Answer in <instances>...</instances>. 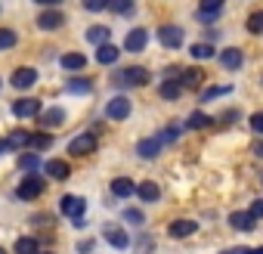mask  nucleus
I'll use <instances>...</instances> for the list:
<instances>
[{
	"mask_svg": "<svg viewBox=\"0 0 263 254\" xmlns=\"http://www.w3.org/2000/svg\"><path fill=\"white\" fill-rule=\"evenodd\" d=\"M245 28H248L251 34H263V10L251 13V16H248V22H245Z\"/></svg>",
	"mask_w": 263,
	"mask_h": 254,
	"instance_id": "34",
	"label": "nucleus"
},
{
	"mask_svg": "<svg viewBox=\"0 0 263 254\" xmlns=\"http://www.w3.org/2000/svg\"><path fill=\"white\" fill-rule=\"evenodd\" d=\"M13 115H16V118H37V115H41V99H34V96L16 99V102H13Z\"/></svg>",
	"mask_w": 263,
	"mask_h": 254,
	"instance_id": "8",
	"label": "nucleus"
},
{
	"mask_svg": "<svg viewBox=\"0 0 263 254\" xmlns=\"http://www.w3.org/2000/svg\"><path fill=\"white\" fill-rule=\"evenodd\" d=\"M13 146H10V140H0V155H4V152H10Z\"/></svg>",
	"mask_w": 263,
	"mask_h": 254,
	"instance_id": "45",
	"label": "nucleus"
},
{
	"mask_svg": "<svg viewBox=\"0 0 263 254\" xmlns=\"http://www.w3.org/2000/svg\"><path fill=\"white\" fill-rule=\"evenodd\" d=\"M251 152H254V155H257V158H263V140H257V143H254V146H251Z\"/></svg>",
	"mask_w": 263,
	"mask_h": 254,
	"instance_id": "43",
	"label": "nucleus"
},
{
	"mask_svg": "<svg viewBox=\"0 0 263 254\" xmlns=\"http://www.w3.org/2000/svg\"><path fill=\"white\" fill-rule=\"evenodd\" d=\"M102 239H105L108 245H115V248H127V245H130V235H127L121 226H111V223L102 226Z\"/></svg>",
	"mask_w": 263,
	"mask_h": 254,
	"instance_id": "15",
	"label": "nucleus"
},
{
	"mask_svg": "<svg viewBox=\"0 0 263 254\" xmlns=\"http://www.w3.org/2000/svg\"><path fill=\"white\" fill-rule=\"evenodd\" d=\"M111 84L115 87H146L149 84V68H143V65H127V68H121V71H115L111 75Z\"/></svg>",
	"mask_w": 263,
	"mask_h": 254,
	"instance_id": "1",
	"label": "nucleus"
},
{
	"mask_svg": "<svg viewBox=\"0 0 263 254\" xmlns=\"http://www.w3.org/2000/svg\"><path fill=\"white\" fill-rule=\"evenodd\" d=\"M134 192H137V183L130 180V177H115L111 180V195L115 198H130Z\"/></svg>",
	"mask_w": 263,
	"mask_h": 254,
	"instance_id": "16",
	"label": "nucleus"
},
{
	"mask_svg": "<svg viewBox=\"0 0 263 254\" xmlns=\"http://www.w3.org/2000/svg\"><path fill=\"white\" fill-rule=\"evenodd\" d=\"M241 62H245V56H241V50H238V47H226V50L220 53V65H223V68H229V71L241 68Z\"/></svg>",
	"mask_w": 263,
	"mask_h": 254,
	"instance_id": "17",
	"label": "nucleus"
},
{
	"mask_svg": "<svg viewBox=\"0 0 263 254\" xmlns=\"http://www.w3.org/2000/svg\"><path fill=\"white\" fill-rule=\"evenodd\" d=\"M229 93H232L229 84H217V87H208V90L201 93V102H211V99H217V96H229Z\"/></svg>",
	"mask_w": 263,
	"mask_h": 254,
	"instance_id": "31",
	"label": "nucleus"
},
{
	"mask_svg": "<svg viewBox=\"0 0 263 254\" xmlns=\"http://www.w3.org/2000/svg\"><path fill=\"white\" fill-rule=\"evenodd\" d=\"M59 62H62V68H68V71H81V68L87 65V59H84L81 53H65Z\"/></svg>",
	"mask_w": 263,
	"mask_h": 254,
	"instance_id": "27",
	"label": "nucleus"
},
{
	"mask_svg": "<svg viewBox=\"0 0 263 254\" xmlns=\"http://www.w3.org/2000/svg\"><path fill=\"white\" fill-rule=\"evenodd\" d=\"M248 127H251L254 134H260V137H263V112H254V115L248 118Z\"/></svg>",
	"mask_w": 263,
	"mask_h": 254,
	"instance_id": "39",
	"label": "nucleus"
},
{
	"mask_svg": "<svg viewBox=\"0 0 263 254\" xmlns=\"http://www.w3.org/2000/svg\"><path fill=\"white\" fill-rule=\"evenodd\" d=\"M118 56H121V50H118L115 44H102V47H96V62H99V65H115Z\"/></svg>",
	"mask_w": 263,
	"mask_h": 254,
	"instance_id": "19",
	"label": "nucleus"
},
{
	"mask_svg": "<svg viewBox=\"0 0 263 254\" xmlns=\"http://www.w3.org/2000/svg\"><path fill=\"white\" fill-rule=\"evenodd\" d=\"M223 7H226V0H198V19L201 22H214L220 13H223Z\"/></svg>",
	"mask_w": 263,
	"mask_h": 254,
	"instance_id": "10",
	"label": "nucleus"
},
{
	"mask_svg": "<svg viewBox=\"0 0 263 254\" xmlns=\"http://www.w3.org/2000/svg\"><path fill=\"white\" fill-rule=\"evenodd\" d=\"M137 195H140V202H143V205H152V202H158V198H161V189H158V183L146 180V183H140V186H137Z\"/></svg>",
	"mask_w": 263,
	"mask_h": 254,
	"instance_id": "18",
	"label": "nucleus"
},
{
	"mask_svg": "<svg viewBox=\"0 0 263 254\" xmlns=\"http://www.w3.org/2000/svg\"><path fill=\"white\" fill-rule=\"evenodd\" d=\"M19 44V34L13 28H0V50H13Z\"/></svg>",
	"mask_w": 263,
	"mask_h": 254,
	"instance_id": "33",
	"label": "nucleus"
},
{
	"mask_svg": "<svg viewBox=\"0 0 263 254\" xmlns=\"http://www.w3.org/2000/svg\"><path fill=\"white\" fill-rule=\"evenodd\" d=\"M108 10L118 13V16H130L137 7H134V0H108Z\"/></svg>",
	"mask_w": 263,
	"mask_h": 254,
	"instance_id": "30",
	"label": "nucleus"
},
{
	"mask_svg": "<svg viewBox=\"0 0 263 254\" xmlns=\"http://www.w3.org/2000/svg\"><path fill=\"white\" fill-rule=\"evenodd\" d=\"M50 146H53V134H50V131L31 134V146H28V149H37V152H41V149H50Z\"/></svg>",
	"mask_w": 263,
	"mask_h": 254,
	"instance_id": "32",
	"label": "nucleus"
},
{
	"mask_svg": "<svg viewBox=\"0 0 263 254\" xmlns=\"http://www.w3.org/2000/svg\"><path fill=\"white\" fill-rule=\"evenodd\" d=\"M37 248H41V245H37V239H34V235H22V239L16 242V248H13V251H16V254H37Z\"/></svg>",
	"mask_w": 263,
	"mask_h": 254,
	"instance_id": "29",
	"label": "nucleus"
},
{
	"mask_svg": "<svg viewBox=\"0 0 263 254\" xmlns=\"http://www.w3.org/2000/svg\"><path fill=\"white\" fill-rule=\"evenodd\" d=\"M161 146H164V143H161L158 137H149V140H140V146H137V152H140L143 158H155V155L161 152Z\"/></svg>",
	"mask_w": 263,
	"mask_h": 254,
	"instance_id": "24",
	"label": "nucleus"
},
{
	"mask_svg": "<svg viewBox=\"0 0 263 254\" xmlns=\"http://www.w3.org/2000/svg\"><path fill=\"white\" fill-rule=\"evenodd\" d=\"M19 168H22V171H34V168H37V155H34V152H22V155H19Z\"/></svg>",
	"mask_w": 263,
	"mask_h": 254,
	"instance_id": "37",
	"label": "nucleus"
},
{
	"mask_svg": "<svg viewBox=\"0 0 263 254\" xmlns=\"http://www.w3.org/2000/svg\"><path fill=\"white\" fill-rule=\"evenodd\" d=\"M62 25H65V13L56 10V7H50V10H44V13L37 16V28H41V31H59Z\"/></svg>",
	"mask_w": 263,
	"mask_h": 254,
	"instance_id": "5",
	"label": "nucleus"
},
{
	"mask_svg": "<svg viewBox=\"0 0 263 254\" xmlns=\"http://www.w3.org/2000/svg\"><path fill=\"white\" fill-rule=\"evenodd\" d=\"M235 121H238V112H235V108H229V112L220 118V124H235Z\"/></svg>",
	"mask_w": 263,
	"mask_h": 254,
	"instance_id": "41",
	"label": "nucleus"
},
{
	"mask_svg": "<svg viewBox=\"0 0 263 254\" xmlns=\"http://www.w3.org/2000/svg\"><path fill=\"white\" fill-rule=\"evenodd\" d=\"M90 152H96V134L93 131H87V134H78L71 143H68V155H90Z\"/></svg>",
	"mask_w": 263,
	"mask_h": 254,
	"instance_id": "4",
	"label": "nucleus"
},
{
	"mask_svg": "<svg viewBox=\"0 0 263 254\" xmlns=\"http://www.w3.org/2000/svg\"><path fill=\"white\" fill-rule=\"evenodd\" d=\"M155 137H158L161 143H177V137H180V124H167L164 131H158Z\"/></svg>",
	"mask_w": 263,
	"mask_h": 254,
	"instance_id": "36",
	"label": "nucleus"
},
{
	"mask_svg": "<svg viewBox=\"0 0 263 254\" xmlns=\"http://www.w3.org/2000/svg\"><path fill=\"white\" fill-rule=\"evenodd\" d=\"M65 121V112L59 108V105H53V108H47L44 115H41V127H47V131H50V127H59Z\"/></svg>",
	"mask_w": 263,
	"mask_h": 254,
	"instance_id": "21",
	"label": "nucleus"
},
{
	"mask_svg": "<svg viewBox=\"0 0 263 254\" xmlns=\"http://www.w3.org/2000/svg\"><path fill=\"white\" fill-rule=\"evenodd\" d=\"M149 44V28H130L124 38V50L127 53H143Z\"/></svg>",
	"mask_w": 263,
	"mask_h": 254,
	"instance_id": "6",
	"label": "nucleus"
},
{
	"mask_svg": "<svg viewBox=\"0 0 263 254\" xmlns=\"http://www.w3.org/2000/svg\"><path fill=\"white\" fill-rule=\"evenodd\" d=\"M59 211H62L65 217L78 220V217H84V211H87V202H84L81 195H62V202H59Z\"/></svg>",
	"mask_w": 263,
	"mask_h": 254,
	"instance_id": "9",
	"label": "nucleus"
},
{
	"mask_svg": "<svg viewBox=\"0 0 263 254\" xmlns=\"http://www.w3.org/2000/svg\"><path fill=\"white\" fill-rule=\"evenodd\" d=\"M251 214H254L257 220H263V198H257V202L251 205Z\"/></svg>",
	"mask_w": 263,
	"mask_h": 254,
	"instance_id": "42",
	"label": "nucleus"
},
{
	"mask_svg": "<svg viewBox=\"0 0 263 254\" xmlns=\"http://www.w3.org/2000/svg\"><path fill=\"white\" fill-rule=\"evenodd\" d=\"M192 232H198V223L195 220H171L167 223V235L171 239H186V235H192Z\"/></svg>",
	"mask_w": 263,
	"mask_h": 254,
	"instance_id": "13",
	"label": "nucleus"
},
{
	"mask_svg": "<svg viewBox=\"0 0 263 254\" xmlns=\"http://www.w3.org/2000/svg\"><path fill=\"white\" fill-rule=\"evenodd\" d=\"M44 174L62 183V180L71 177V168H68V161H62V158H50V161H44Z\"/></svg>",
	"mask_w": 263,
	"mask_h": 254,
	"instance_id": "11",
	"label": "nucleus"
},
{
	"mask_svg": "<svg viewBox=\"0 0 263 254\" xmlns=\"http://www.w3.org/2000/svg\"><path fill=\"white\" fill-rule=\"evenodd\" d=\"M180 75H183V78H180V84H183V87H192V90H198V87L204 84V78H208L201 68H183Z\"/></svg>",
	"mask_w": 263,
	"mask_h": 254,
	"instance_id": "20",
	"label": "nucleus"
},
{
	"mask_svg": "<svg viewBox=\"0 0 263 254\" xmlns=\"http://www.w3.org/2000/svg\"><path fill=\"white\" fill-rule=\"evenodd\" d=\"M0 254H7V251H4V248H0Z\"/></svg>",
	"mask_w": 263,
	"mask_h": 254,
	"instance_id": "46",
	"label": "nucleus"
},
{
	"mask_svg": "<svg viewBox=\"0 0 263 254\" xmlns=\"http://www.w3.org/2000/svg\"><path fill=\"white\" fill-rule=\"evenodd\" d=\"M130 112H134V102L127 96H111L105 102V118H111V121H124V118H130Z\"/></svg>",
	"mask_w": 263,
	"mask_h": 254,
	"instance_id": "3",
	"label": "nucleus"
},
{
	"mask_svg": "<svg viewBox=\"0 0 263 254\" xmlns=\"http://www.w3.org/2000/svg\"><path fill=\"white\" fill-rule=\"evenodd\" d=\"M34 4H41L44 10H50V7H56V4H62V0H34Z\"/></svg>",
	"mask_w": 263,
	"mask_h": 254,
	"instance_id": "44",
	"label": "nucleus"
},
{
	"mask_svg": "<svg viewBox=\"0 0 263 254\" xmlns=\"http://www.w3.org/2000/svg\"><path fill=\"white\" fill-rule=\"evenodd\" d=\"M10 81H13V87H16V90H28V87H34V84H37V71L25 65V68H16Z\"/></svg>",
	"mask_w": 263,
	"mask_h": 254,
	"instance_id": "14",
	"label": "nucleus"
},
{
	"mask_svg": "<svg viewBox=\"0 0 263 254\" xmlns=\"http://www.w3.org/2000/svg\"><path fill=\"white\" fill-rule=\"evenodd\" d=\"M44 186H47V180H44V177H37V174H28V177L19 183V189H16V198H22V202H34V198L44 192Z\"/></svg>",
	"mask_w": 263,
	"mask_h": 254,
	"instance_id": "2",
	"label": "nucleus"
},
{
	"mask_svg": "<svg viewBox=\"0 0 263 254\" xmlns=\"http://www.w3.org/2000/svg\"><path fill=\"white\" fill-rule=\"evenodd\" d=\"M65 90H68V93H78V96H84V93H90V90H93V81H90V78H68Z\"/></svg>",
	"mask_w": 263,
	"mask_h": 254,
	"instance_id": "26",
	"label": "nucleus"
},
{
	"mask_svg": "<svg viewBox=\"0 0 263 254\" xmlns=\"http://www.w3.org/2000/svg\"><path fill=\"white\" fill-rule=\"evenodd\" d=\"M108 38H111V28H105V25H93V28H87V41H90L93 47L108 44Z\"/></svg>",
	"mask_w": 263,
	"mask_h": 254,
	"instance_id": "23",
	"label": "nucleus"
},
{
	"mask_svg": "<svg viewBox=\"0 0 263 254\" xmlns=\"http://www.w3.org/2000/svg\"><path fill=\"white\" fill-rule=\"evenodd\" d=\"M158 41H161V47L177 50V47H183V28L180 25H161L158 28Z\"/></svg>",
	"mask_w": 263,
	"mask_h": 254,
	"instance_id": "7",
	"label": "nucleus"
},
{
	"mask_svg": "<svg viewBox=\"0 0 263 254\" xmlns=\"http://www.w3.org/2000/svg\"><path fill=\"white\" fill-rule=\"evenodd\" d=\"M7 140H10V146H13V149H22V152L31 146V134H28V131H13Z\"/></svg>",
	"mask_w": 263,
	"mask_h": 254,
	"instance_id": "28",
	"label": "nucleus"
},
{
	"mask_svg": "<svg viewBox=\"0 0 263 254\" xmlns=\"http://www.w3.org/2000/svg\"><path fill=\"white\" fill-rule=\"evenodd\" d=\"M211 124H214V118L204 115V112H192V115L186 118V127H189V131H208Z\"/></svg>",
	"mask_w": 263,
	"mask_h": 254,
	"instance_id": "22",
	"label": "nucleus"
},
{
	"mask_svg": "<svg viewBox=\"0 0 263 254\" xmlns=\"http://www.w3.org/2000/svg\"><path fill=\"white\" fill-rule=\"evenodd\" d=\"M158 93H161V99L177 102V99H180V93H183V84H180V81H164V84L158 87Z\"/></svg>",
	"mask_w": 263,
	"mask_h": 254,
	"instance_id": "25",
	"label": "nucleus"
},
{
	"mask_svg": "<svg viewBox=\"0 0 263 254\" xmlns=\"http://www.w3.org/2000/svg\"><path fill=\"white\" fill-rule=\"evenodd\" d=\"M189 53H192V59H211L217 50H214V47L204 41V44H192V50H189Z\"/></svg>",
	"mask_w": 263,
	"mask_h": 254,
	"instance_id": "35",
	"label": "nucleus"
},
{
	"mask_svg": "<svg viewBox=\"0 0 263 254\" xmlns=\"http://www.w3.org/2000/svg\"><path fill=\"white\" fill-rule=\"evenodd\" d=\"M229 226L238 229V232H251V229L257 226V217H254L251 211H232V214H229Z\"/></svg>",
	"mask_w": 263,
	"mask_h": 254,
	"instance_id": "12",
	"label": "nucleus"
},
{
	"mask_svg": "<svg viewBox=\"0 0 263 254\" xmlns=\"http://www.w3.org/2000/svg\"><path fill=\"white\" fill-rule=\"evenodd\" d=\"M124 220H127V223H134V226H143V211L127 208V211H124Z\"/></svg>",
	"mask_w": 263,
	"mask_h": 254,
	"instance_id": "40",
	"label": "nucleus"
},
{
	"mask_svg": "<svg viewBox=\"0 0 263 254\" xmlns=\"http://www.w3.org/2000/svg\"><path fill=\"white\" fill-rule=\"evenodd\" d=\"M81 4H84L87 13H102V10H108V0H81Z\"/></svg>",
	"mask_w": 263,
	"mask_h": 254,
	"instance_id": "38",
	"label": "nucleus"
}]
</instances>
